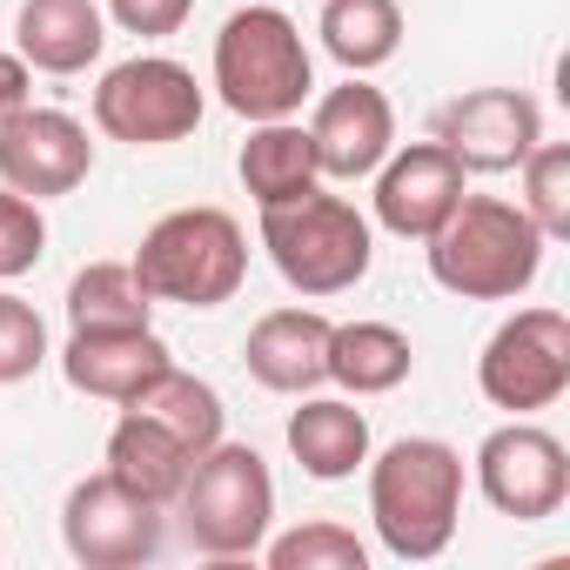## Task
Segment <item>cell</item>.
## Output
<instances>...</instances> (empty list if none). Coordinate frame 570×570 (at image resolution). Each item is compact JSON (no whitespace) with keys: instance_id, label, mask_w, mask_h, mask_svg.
I'll return each instance as SVG.
<instances>
[{"instance_id":"8992f818","label":"cell","mask_w":570,"mask_h":570,"mask_svg":"<svg viewBox=\"0 0 570 570\" xmlns=\"http://www.w3.org/2000/svg\"><path fill=\"white\" fill-rule=\"evenodd\" d=\"M175 510H181V537L202 557L235 563V557H255L262 537H268V523H275V476H268L262 450L222 436L215 450L195 456Z\"/></svg>"},{"instance_id":"3957f363","label":"cell","mask_w":570,"mask_h":570,"mask_svg":"<svg viewBox=\"0 0 570 570\" xmlns=\"http://www.w3.org/2000/svg\"><path fill=\"white\" fill-rule=\"evenodd\" d=\"M215 95L242 121H289L316 95V61L303 28L282 8H262V0L228 14L215 35Z\"/></svg>"},{"instance_id":"7402d4cb","label":"cell","mask_w":570,"mask_h":570,"mask_svg":"<svg viewBox=\"0 0 570 570\" xmlns=\"http://www.w3.org/2000/svg\"><path fill=\"white\" fill-rule=\"evenodd\" d=\"M316 35H323L330 61H343L350 75H376L403 48V8L396 0H323Z\"/></svg>"},{"instance_id":"2e32d148","label":"cell","mask_w":570,"mask_h":570,"mask_svg":"<svg viewBox=\"0 0 570 570\" xmlns=\"http://www.w3.org/2000/svg\"><path fill=\"white\" fill-rule=\"evenodd\" d=\"M168 343L148 330H75L68 350H61V376L68 390L81 396H101V403H128L135 390H148L161 370H168Z\"/></svg>"},{"instance_id":"603a6c76","label":"cell","mask_w":570,"mask_h":570,"mask_svg":"<svg viewBox=\"0 0 570 570\" xmlns=\"http://www.w3.org/2000/svg\"><path fill=\"white\" fill-rule=\"evenodd\" d=\"M128 410H141V416H155L161 430H175L195 456H202V450H215V443H222V423H228L222 396H215L202 376L175 370V363H168L148 390H135V396H128Z\"/></svg>"},{"instance_id":"6da1fadb","label":"cell","mask_w":570,"mask_h":570,"mask_svg":"<svg viewBox=\"0 0 570 570\" xmlns=\"http://www.w3.org/2000/svg\"><path fill=\"white\" fill-rule=\"evenodd\" d=\"M543 248L550 242L537 235V222L517 202L470 195V188L436 222V235L423 242L436 289H450L463 303H510V296H523L537 282V268H543Z\"/></svg>"},{"instance_id":"7a4b0ae2","label":"cell","mask_w":570,"mask_h":570,"mask_svg":"<svg viewBox=\"0 0 570 570\" xmlns=\"http://www.w3.org/2000/svg\"><path fill=\"white\" fill-rule=\"evenodd\" d=\"M370 523L396 563H430L463 523V456L443 436H403L370 463Z\"/></svg>"},{"instance_id":"f546056e","label":"cell","mask_w":570,"mask_h":570,"mask_svg":"<svg viewBox=\"0 0 570 570\" xmlns=\"http://www.w3.org/2000/svg\"><path fill=\"white\" fill-rule=\"evenodd\" d=\"M28 88H35V68L21 55H0V121L28 108Z\"/></svg>"},{"instance_id":"ffe728a7","label":"cell","mask_w":570,"mask_h":570,"mask_svg":"<svg viewBox=\"0 0 570 570\" xmlns=\"http://www.w3.org/2000/svg\"><path fill=\"white\" fill-rule=\"evenodd\" d=\"M235 168H242V188L255 195V208L296 202V195H309V188L323 181L316 141H309V128H303L296 115H289V121H255L248 141H242V155H235Z\"/></svg>"},{"instance_id":"d6986e66","label":"cell","mask_w":570,"mask_h":570,"mask_svg":"<svg viewBox=\"0 0 570 570\" xmlns=\"http://www.w3.org/2000/svg\"><path fill=\"white\" fill-rule=\"evenodd\" d=\"M289 456L303 476L343 483L370 463V416L350 396H303V410H289Z\"/></svg>"},{"instance_id":"4316f807","label":"cell","mask_w":570,"mask_h":570,"mask_svg":"<svg viewBox=\"0 0 570 570\" xmlns=\"http://www.w3.org/2000/svg\"><path fill=\"white\" fill-rule=\"evenodd\" d=\"M41 363H48V323H41V309L0 289V390L28 383Z\"/></svg>"},{"instance_id":"83f0119b","label":"cell","mask_w":570,"mask_h":570,"mask_svg":"<svg viewBox=\"0 0 570 570\" xmlns=\"http://www.w3.org/2000/svg\"><path fill=\"white\" fill-rule=\"evenodd\" d=\"M41 255H48V215H41V202H28V195H14L8 181H0V282L28 275Z\"/></svg>"},{"instance_id":"277c9868","label":"cell","mask_w":570,"mask_h":570,"mask_svg":"<svg viewBox=\"0 0 570 570\" xmlns=\"http://www.w3.org/2000/svg\"><path fill=\"white\" fill-rule=\"evenodd\" d=\"M262 248H268L275 275L289 282L296 296L323 303V296H343V289H356V282L370 275L376 228H370V215L356 202L309 188L296 202L262 208Z\"/></svg>"},{"instance_id":"cb8c5ba5","label":"cell","mask_w":570,"mask_h":570,"mask_svg":"<svg viewBox=\"0 0 570 570\" xmlns=\"http://www.w3.org/2000/svg\"><path fill=\"white\" fill-rule=\"evenodd\" d=\"M155 303L135 282L128 262H88L75 282H68V323L75 330H148Z\"/></svg>"},{"instance_id":"f1b7e54d","label":"cell","mask_w":570,"mask_h":570,"mask_svg":"<svg viewBox=\"0 0 570 570\" xmlns=\"http://www.w3.org/2000/svg\"><path fill=\"white\" fill-rule=\"evenodd\" d=\"M188 14H195V0H108V21H115L121 35H141V41L181 35Z\"/></svg>"},{"instance_id":"5b68a950","label":"cell","mask_w":570,"mask_h":570,"mask_svg":"<svg viewBox=\"0 0 570 570\" xmlns=\"http://www.w3.org/2000/svg\"><path fill=\"white\" fill-rule=\"evenodd\" d=\"M128 268L148 289V303L222 309L248 275V235L228 208H175L141 235Z\"/></svg>"},{"instance_id":"ba28073f","label":"cell","mask_w":570,"mask_h":570,"mask_svg":"<svg viewBox=\"0 0 570 570\" xmlns=\"http://www.w3.org/2000/svg\"><path fill=\"white\" fill-rule=\"evenodd\" d=\"M476 390L490 410L537 416L570 390V316L563 309H517L476 356Z\"/></svg>"},{"instance_id":"9c48e42d","label":"cell","mask_w":570,"mask_h":570,"mask_svg":"<svg viewBox=\"0 0 570 570\" xmlns=\"http://www.w3.org/2000/svg\"><path fill=\"white\" fill-rule=\"evenodd\" d=\"M476 490L497 517H517V523H543L563 510L570 497V450L530 423V416H510L503 430H490L476 443Z\"/></svg>"},{"instance_id":"7c38bea8","label":"cell","mask_w":570,"mask_h":570,"mask_svg":"<svg viewBox=\"0 0 570 570\" xmlns=\"http://www.w3.org/2000/svg\"><path fill=\"white\" fill-rule=\"evenodd\" d=\"M95 175V141L75 115L61 108H21L0 121V181L28 202H55V195H75L81 181Z\"/></svg>"},{"instance_id":"8fae6325","label":"cell","mask_w":570,"mask_h":570,"mask_svg":"<svg viewBox=\"0 0 570 570\" xmlns=\"http://www.w3.org/2000/svg\"><path fill=\"white\" fill-rule=\"evenodd\" d=\"M430 141H443L463 161V175H510L543 141V108L523 88H470L436 108Z\"/></svg>"},{"instance_id":"484cf974","label":"cell","mask_w":570,"mask_h":570,"mask_svg":"<svg viewBox=\"0 0 570 570\" xmlns=\"http://www.w3.org/2000/svg\"><path fill=\"white\" fill-rule=\"evenodd\" d=\"M543 242H570V148L563 141H537L523 155V202H517Z\"/></svg>"},{"instance_id":"ac0fdd59","label":"cell","mask_w":570,"mask_h":570,"mask_svg":"<svg viewBox=\"0 0 570 570\" xmlns=\"http://www.w3.org/2000/svg\"><path fill=\"white\" fill-rule=\"evenodd\" d=\"M188 470H195V450H188L175 430H161L155 416H141V410L121 403V423L108 430V476L168 510V503L181 497Z\"/></svg>"},{"instance_id":"52a82bcc","label":"cell","mask_w":570,"mask_h":570,"mask_svg":"<svg viewBox=\"0 0 570 570\" xmlns=\"http://www.w3.org/2000/svg\"><path fill=\"white\" fill-rule=\"evenodd\" d=\"M202 81L195 68L168 61V55H135V61H115L95 88V128L108 141H128V148H168V141H188L202 128Z\"/></svg>"},{"instance_id":"4fadbf2b","label":"cell","mask_w":570,"mask_h":570,"mask_svg":"<svg viewBox=\"0 0 570 570\" xmlns=\"http://www.w3.org/2000/svg\"><path fill=\"white\" fill-rule=\"evenodd\" d=\"M463 188H470V175H463V161H456L443 141H410V148H390V155H383L370 208H376V222H383L390 235L430 242L436 222L463 202Z\"/></svg>"},{"instance_id":"5bb4252c","label":"cell","mask_w":570,"mask_h":570,"mask_svg":"<svg viewBox=\"0 0 570 570\" xmlns=\"http://www.w3.org/2000/svg\"><path fill=\"white\" fill-rule=\"evenodd\" d=\"M309 141H316V168L330 181H363L383 168V155L396 148V108L383 88H370L363 75H350L343 88H330L309 115Z\"/></svg>"},{"instance_id":"30bf717a","label":"cell","mask_w":570,"mask_h":570,"mask_svg":"<svg viewBox=\"0 0 570 570\" xmlns=\"http://www.w3.org/2000/svg\"><path fill=\"white\" fill-rule=\"evenodd\" d=\"M61 543L88 570H135V563H148L161 550V503L135 497L108 470L81 476L68 490V503H61Z\"/></svg>"},{"instance_id":"44dd1931","label":"cell","mask_w":570,"mask_h":570,"mask_svg":"<svg viewBox=\"0 0 570 570\" xmlns=\"http://www.w3.org/2000/svg\"><path fill=\"white\" fill-rule=\"evenodd\" d=\"M416 370V350L396 323H336L330 330V383L343 396H390Z\"/></svg>"},{"instance_id":"e0dca14e","label":"cell","mask_w":570,"mask_h":570,"mask_svg":"<svg viewBox=\"0 0 570 570\" xmlns=\"http://www.w3.org/2000/svg\"><path fill=\"white\" fill-rule=\"evenodd\" d=\"M108 48V14L95 0H21L14 55L35 75H88Z\"/></svg>"},{"instance_id":"d4e9b609","label":"cell","mask_w":570,"mask_h":570,"mask_svg":"<svg viewBox=\"0 0 570 570\" xmlns=\"http://www.w3.org/2000/svg\"><path fill=\"white\" fill-rule=\"evenodd\" d=\"M262 557H268V570H370V543L330 517H316L303 530H282V537H262Z\"/></svg>"},{"instance_id":"9a60e30c","label":"cell","mask_w":570,"mask_h":570,"mask_svg":"<svg viewBox=\"0 0 570 570\" xmlns=\"http://www.w3.org/2000/svg\"><path fill=\"white\" fill-rule=\"evenodd\" d=\"M330 316H316V309H268L255 330H248V343H242V363H248V376L262 383V390H275V396H309V390H323L330 383Z\"/></svg>"}]
</instances>
